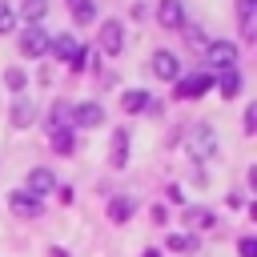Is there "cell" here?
I'll use <instances>...</instances> for the list:
<instances>
[{"instance_id": "cb8c5ba5", "label": "cell", "mask_w": 257, "mask_h": 257, "mask_svg": "<svg viewBox=\"0 0 257 257\" xmlns=\"http://www.w3.org/2000/svg\"><path fill=\"white\" fill-rule=\"evenodd\" d=\"M12 28H16V12L0 0V32H12Z\"/></svg>"}, {"instance_id": "7a4b0ae2", "label": "cell", "mask_w": 257, "mask_h": 257, "mask_svg": "<svg viewBox=\"0 0 257 257\" xmlns=\"http://www.w3.org/2000/svg\"><path fill=\"white\" fill-rule=\"evenodd\" d=\"M48 48H52V56L56 60H64V64H72V68H84V48L72 40V36H48Z\"/></svg>"}, {"instance_id": "4fadbf2b", "label": "cell", "mask_w": 257, "mask_h": 257, "mask_svg": "<svg viewBox=\"0 0 257 257\" xmlns=\"http://www.w3.org/2000/svg\"><path fill=\"white\" fill-rule=\"evenodd\" d=\"M32 116H36L32 96H16V100H12V124H16V128H28V124H32Z\"/></svg>"}, {"instance_id": "5bb4252c", "label": "cell", "mask_w": 257, "mask_h": 257, "mask_svg": "<svg viewBox=\"0 0 257 257\" xmlns=\"http://www.w3.org/2000/svg\"><path fill=\"white\" fill-rule=\"evenodd\" d=\"M217 92H221L225 100H233V96L241 92V72H237V68H229V72H221V76H217Z\"/></svg>"}, {"instance_id": "d6986e66", "label": "cell", "mask_w": 257, "mask_h": 257, "mask_svg": "<svg viewBox=\"0 0 257 257\" xmlns=\"http://www.w3.org/2000/svg\"><path fill=\"white\" fill-rule=\"evenodd\" d=\"M44 12H48V0H24V4H20V16H24L28 24H40Z\"/></svg>"}, {"instance_id": "f546056e", "label": "cell", "mask_w": 257, "mask_h": 257, "mask_svg": "<svg viewBox=\"0 0 257 257\" xmlns=\"http://www.w3.org/2000/svg\"><path fill=\"white\" fill-rule=\"evenodd\" d=\"M145 257H161V253H157V249H149V253H145Z\"/></svg>"}, {"instance_id": "9c48e42d", "label": "cell", "mask_w": 257, "mask_h": 257, "mask_svg": "<svg viewBox=\"0 0 257 257\" xmlns=\"http://www.w3.org/2000/svg\"><path fill=\"white\" fill-rule=\"evenodd\" d=\"M72 120H76L80 128H96V124H104V108H100L96 100H84V104L72 108Z\"/></svg>"}, {"instance_id": "277c9868", "label": "cell", "mask_w": 257, "mask_h": 257, "mask_svg": "<svg viewBox=\"0 0 257 257\" xmlns=\"http://www.w3.org/2000/svg\"><path fill=\"white\" fill-rule=\"evenodd\" d=\"M213 88V76L209 72H193V76H177V96L181 100H197Z\"/></svg>"}, {"instance_id": "ffe728a7", "label": "cell", "mask_w": 257, "mask_h": 257, "mask_svg": "<svg viewBox=\"0 0 257 257\" xmlns=\"http://www.w3.org/2000/svg\"><path fill=\"white\" fill-rule=\"evenodd\" d=\"M68 116H72V108H64V100H56V104H52V112H48V128H52V133H56V128H64V120H68Z\"/></svg>"}, {"instance_id": "8fae6325", "label": "cell", "mask_w": 257, "mask_h": 257, "mask_svg": "<svg viewBox=\"0 0 257 257\" xmlns=\"http://www.w3.org/2000/svg\"><path fill=\"white\" fill-rule=\"evenodd\" d=\"M157 20H161L165 28H185V8H181V0H161V4H157Z\"/></svg>"}, {"instance_id": "ac0fdd59", "label": "cell", "mask_w": 257, "mask_h": 257, "mask_svg": "<svg viewBox=\"0 0 257 257\" xmlns=\"http://www.w3.org/2000/svg\"><path fill=\"white\" fill-rule=\"evenodd\" d=\"M185 225H189V229H209V225H213V213L201 209V205H189V209H185Z\"/></svg>"}, {"instance_id": "4316f807", "label": "cell", "mask_w": 257, "mask_h": 257, "mask_svg": "<svg viewBox=\"0 0 257 257\" xmlns=\"http://www.w3.org/2000/svg\"><path fill=\"white\" fill-rule=\"evenodd\" d=\"M245 133H257V104L245 108Z\"/></svg>"}, {"instance_id": "9a60e30c", "label": "cell", "mask_w": 257, "mask_h": 257, "mask_svg": "<svg viewBox=\"0 0 257 257\" xmlns=\"http://www.w3.org/2000/svg\"><path fill=\"white\" fill-rule=\"evenodd\" d=\"M133 209H137V201H133V197H112V201H108V221H116V225H120V221H128V217H133Z\"/></svg>"}, {"instance_id": "8992f818", "label": "cell", "mask_w": 257, "mask_h": 257, "mask_svg": "<svg viewBox=\"0 0 257 257\" xmlns=\"http://www.w3.org/2000/svg\"><path fill=\"white\" fill-rule=\"evenodd\" d=\"M24 193H32L36 201H40L44 193H56V177H52V169H28V177H24Z\"/></svg>"}, {"instance_id": "6da1fadb", "label": "cell", "mask_w": 257, "mask_h": 257, "mask_svg": "<svg viewBox=\"0 0 257 257\" xmlns=\"http://www.w3.org/2000/svg\"><path fill=\"white\" fill-rule=\"evenodd\" d=\"M185 149L193 161H213L217 157V128L213 124H193L185 133Z\"/></svg>"}, {"instance_id": "3957f363", "label": "cell", "mask_w": 257, "mask_h": 257, "mask_svg": "<svg viewBox=\"0 0 257 257\" xmlns=\"http://www.w3.org/2000/svg\"><path fill=\"white\" fill-rule=\"evenodd\" d=\"M205 60H209L213 68L229 72V68L237 64V44H233V40H209V44H205Z\"/></svg>"}, {"instance_id": "ba28073f", "label": "cell", "mask_w": 257, "mask_h": 257, "mask_svg": "<svg viewBox=\"0 0 257 257\" xmlns=\"http://www.w3.org/2000/svg\"><path fill=\"white\" fill-rule=\"evenodd\" d=\"M8 209L16 213V217H40V201L32 197V193H24V189H16V193H8Z\"/></svg>"}, {"instance_id": "d4e9b609", "label": "cell", "mask_w": 257, "mask_h": 257, "mask_svg": "<svg viewBox=\"0 0 257 257\" xmlns=\"http://www.w3.org/2000/svg\"><path fill=\"white\" fill-rule=\"evenodd\" d=\"M237 253H241V257H257V241H253V237H241Z\"/></svg>"}, {"instance_id": "83f0119b", "label": "cell", "mask_w": 257, "mask_h": 257, "mask_svg": "<svg viewBox=\"0 0 257 257\" xmlns=\"http://www.w3.org/2000/svg\"><path fill=\"white\" fill-rule=\"evenodd\" d=\"M153 221H157V225H165V221H169V213H165V205H157V209H153Z\"/></svg>"}, {"instance_id": "603a6c76", "label": "cell", "mask_w": 257, "mask_h": 257, "mask_svg": "<svg viewBox=\"0 0 257 257\" xmlns=\"http://www.w3.org/2000/svg\"><path fill=\"white\" fill-rule=\"evenodd\" d=\"M165 245H169V249H177V253H185V249H193L197 241H193V237H185V233H173V237H169Z\"/></svg>"}, {"instance_id": "7c38bea8", "label": "cell", "mask_w": 257, "mask_h": 257, "mask_svg": "<svg viewBox=\"0 0 257 257\" xmlns=\"http://www.w3.org/2000/svg\"><path fill=\"white\" fill-rule=\"evenodd\" d=\"M108 165H112V169H124V165H128V128H116V133H112Z\"/></svg>"}, {"instance_id": "30bf717a", "label": "cell", "mask_w": 257, "mask_h": 257, "mask_svg": "<svg viewBox=\"0 0 257 257\" xmlns=\"http://www.w3.org/2000/svg\"><path fill=\"white\" fill-rule=\"evenodd\" d=\"M153 76L157 80H177L181 76V64L173 52H153Z\"/></svg>"}, {"instance_id": "52a82bcc", "label": "cell", "mask_w": 257, "mask_h": 257, "mask_svg": "<svg viewBox=\"0 0 257 257\" xmlns=\"http://www.w3.org/2000/svg\"><path fill=\"white\" fill-rule=\"evenodd\" d=\"M100 48H104L108 56H116V52L124 48V24H120V20H104V24H100Z\"/></svg>"}, {"instance_id": "f1b7e54d", "label": "cell", "mask_w": 257, "mask_h": 257, "mask_svg": "<svg viewBox=\"0 0 257 257\" xmlns=\"http://www.w3.org/2000/svg\"><path fill=\"white\" fill-rule=\"evenodd\" d=\"M48 257H68V253L64 249H48Z\"/></svg>"}, {"instance_id": "2e32d148", "label": "cell", "mask_w": 257, "mask_h": 257, "mask_svg": "<svg viewBox=\"0 0 257 257\" xmlns=\"http://www.w3.org/2000/svg\"><path fill=\"white\" fill-rule=\"evenodd\" d=\"M64 4H68V12H72L76 24H92V16H96V0H64Z\"/></svg>"}, {"instance_id": "484cf974", "label": "cell", "mask_w": 257, "mask_h": 257, "mask_svg": "<svg viewBox=\"0 0 257 257\" xmlns=\"http://www.w3.org/2000/svg\"><path fill=\"white\" fill-rule=\"evenodd\" d=\"M253 8H257V0H237V16L241 20H253Z\"/></svg>"}, {"instance_id": "e0dca14e", "label": "cell", "mask_w": 257, "mask_h": 257, "mask_svg": "<svg viewBox=\"0 0 257 257\" xmlns=\"http://www.w3.org/2000/svg\"><path fill=\"white\" fill-rule=\"evenodd\" d=\"M145 104H149V92H145V88H128V92L120 96V108H124V112H145Z\"/></svg>"}, {"instance_id": "44dd1931", "label": "cell", "mask_w": 257, "mask_h": 257, "mask_svg": "<svg viewBox=\"0 0 257 257\" xmlns=\"http://www.w3.org/2000/svg\"><path fill=\"white\" fill-rule=\"evenodd\" d=\"M52 149H56V153H72V133H68V128H56V133H52Z\"/></svg>"}, {"instance_id": "7402d4cb", "label": "cell", "mask_w": 257, "mask_h": 257, "mask_svg": "<svg viewBox=\"0 0 257 257\" xmlns=\"http://www.w3.org/2000/svg\"><path fill=\"white\" fill-rule=\"evenodd\" d=\"M4 80H8V88H12V92H24V80H28V76H24L20 68H8V72H4Z\"/></svg>"}, {"instance_id": "5b68a950", "label": "cell", "mask_w": 257, "mask_h": 257, "mask_svg": "<svg viewBox=\"0 0 257 257\" xmlns=\"http://www.w3.org/2000/svg\"><path fill=\"white\" fill-rule=\"evenodd\" d=\"M16 44H20V52H24V56H40V52H48V32H44L40 24H28V28L20 32V40H16Z\"/></svg>"}]
</instances>
